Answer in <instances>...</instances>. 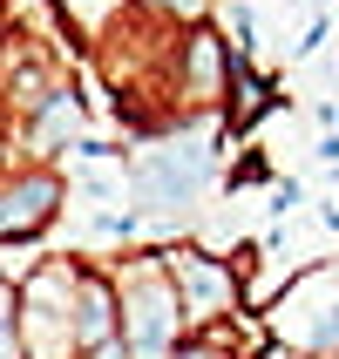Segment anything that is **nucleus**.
I'll list each match as a JSON object with an SVG mask.
<instances>
[{
    "mask_svg": "<svg viewBox=\"0 0 339 359\" xmlns=\"http://www.w3.org/2000/svg\"><path fill=\"white\" fill-rule=\"evenodd\" d=\"M116 339V285L102 264L41 258L20 278V359H88Z\"/></svg>",
    "mask_w": 339,
    "mask_h": 359,
    "instance_id": "obj_1",
    "label": "nucleus"
},
{
    "mask_svg": "<svg viewBox=\"0 0 339 359\" xmlns=\"http://www.w3.org/2000/svg\"><path fill=\"white\" fill-rule=\"evenodd\" d=\"M218 129L211 122H177V129H157L142 136L129 156H122V190L136 203V217H183L197 210V197L218 177Z\"/></svg>",
    "mask_w": 339,
    "mask_h": 359,
    "instance_id": "obj_2",
    "label": "nucleus"
},
{
    "mask_svg": "<svg viewBox=\"0 0 339 359\" xmlns=\"http://www.w3.org/2000/svg\"><path fill=\"white\" fill-rule=\"evenodd\" d=\"M116 285V346L122 359H177V346L190 339L177 312V292L163 278V258L142 251V258H122L109 271Z\"/></svg>",
    "mask_w": 339,
    "mask_h": 359,
    "instance_id": "obj_3",
    "label": "nucleus"
},
{
    "mask_svg": "<svg viewBox=\"0 0 339 359\" xmlns=\"http://www.w3.org/2000/svg\"><path fill=\"white\" fill-rule=\"evenodd\" d=\"M265 339L279 353H339V271L312 264L265 312Z\"/></svg>",
    "mask_w": 339,
    "mask_h": 359,
    "instance_id": "obj_4",
    "label": "nucleus"
},
{
    "mask_svg": "<svg viewBox=\"0 0 339 359\" xmlns=\"http://www.w3.org/2000/svg\"><path fill=\"white\" fill-rule=\"evenodd\" d=\"M157 258H163L170 292H177L183 332H211V325L238 319V305H244V271H238L231 258H218V251H190V244L157 251Z\"/></svg>",
    "mask_w": 339,
    "mask_h": 359,
    "instance_id": "obj_5",
    "label": "nucleus"
},
{
    "mask_svg": "<svg viewBox=\"0 0 339 359\" xmlns=\"http://www.w3.org/2000/svg\"><path fill=\"white\" fill-rule=\"evenodd\" d=\"M68 203V177L55 163H7L0 170V244H34Z\"/></svg>",
    "mask_w": 339,
    "mask_h": 359,
    "instance_id": "obj_6",
    "label": "nucleus"
},
{
    "mask_svg": "<svg viewBox=\"0 0 339 359\" xmlns=\"http://www.w3.org/2000/svg\"><path fill=\"white\" fill-rule=\"evenodd\" d=\"M224 81H231V41L211 27H183L177 55H170V95H177L183 122L204 109H224Z\"/></svg>",
    "mask_w": 339,
    "mask_h": 359,
    "instance_id": "obj_7",
    "label": "nucleus"
},
{
    "mask_svg": "<svg viewBox=\"0 0 339 359\" xmlns=\"http://www.w3.org/2000/svg\"><path fill=\"white\" fill-rule=\"evenodd\" d=\"M81 142H88V95H81L75 81H55L20 116V149H27V163H55L68 149H81Z\"/></svg>",
    "mask_w": 339,
    "mask_h": 359,
    "instance_id": "obj_8",
    "label": "nucleus"
},
{
    "mask_svg": "<svg viewBox=\"0 0 339 359\" xmlns=\"http://www.w3.org/2000/svg\"><path fill=\"white\" fill-rule=\"evenodd\" d=\"M272 109H279V81L265 75L258 61L231 55V81H224V122H231V129H258Z\"/></svg>",
    "mask_w": 339,
    "mask_h": 359,
    "instance_id": "obj_9",
    "label": "nucleus"
},
{
    "mask_svg": "<svg viewBox=\"0 0 339 359\" xmlns=\"http://www.w3.org/2000/svg\"><path fill=\"white\" fill-rule=\"evenodd\" d=\"M129 7H136V0H61V20L81 27V34H109Z\"/></svg>",
    "mask_w": 339,
    "mask_h": 359,
    "instance_id": "obj_10",
    "label": "nucleus"
},
{
    "mask_svg": "<svg viewBox=\"0 0 339 359\" xmlns=\"http://www.w3.org/2000/svg\"><path fill=\"white\" fill-rule=\"evenodd\" d=\"M0 359H20V278L0 264Z\"/></svg>",
    "mask_w": 339,
    "mask_h": 359,
    "instance_id": "obj_11",
    "label": "nucleus"
},
{
    "mask_svg": "<svg viewBox=\"0 0 339 359\" xmlns=\"http://www.w3.org/2000/svg\"><path fill=\"white\" fill-rule=\"evenodd\" d=\"M177 359H238L231 353V319L211 325V332H190V339L177 346Z\"/></svg>",
    "mask_w": 339,
    "mask_h": 359,
    "instance_id": "obj_12",
    "label": "nucleus"
},
{
    "mask_svg": "<svg viewBox=\"0 0 339 359\" xmlns=\"http://www.w3.org/2000/svg\"><path fill=\"white\" fill-rule=\"evenodd\" d=\"M7 163H14V142H7V129H0V170H7Z\"/></svg>",
    "mask_w": 339,
    "mask_h": 359,
    "instance_id": "obj_13",
    "label": "nucleus"
},
{
    "mask_svg": "<svg viewBox=\"0 0 339 359\" xmlns=\"http://www.w3.org/2000/svg\"><path fill=\"white\" fill-rule=\"evenodd\" d=\"M7 41H14V27H7V14H0V55H7Z\"/></svg>",
    "mask_w": 339,
    "mask_h": 359,
    "instance_id": "obj_14",
    "label": "nucleus"
}]
</instances>
